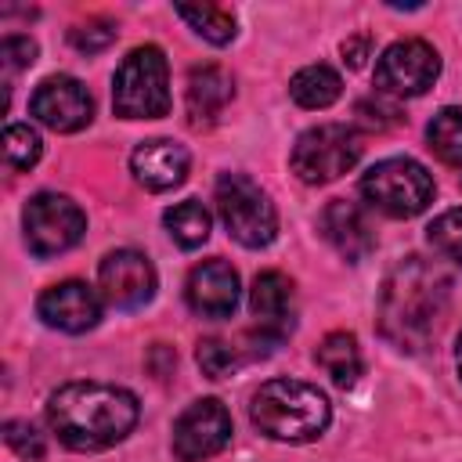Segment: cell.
<instances>
[{"label":"cell","mask_w":462,"mask_h":462,"mask_svg":"<svg viewBox=\"0 0 462 462\" xmlns=\"http://www.w3.org/2000/svg\"><path fill=\"white\" fill-rule=\"evenodd\" d=\"M448 292L451 282L437 263L422 256L401 260L379 289V332L397 350H426L437 339L440 318L448 310Z\"/></svg>","instance_id":"1"},{"label":"cell","mask_w":462,"mask_h":462,"mask_svg":"<svg viewBox=\"0 0 462 462\" xmlns=\"http://www.w3.org/2000/svg\"><path fill=\"white\" fill-rule=\"evenodd\" d=\"M141 404L130 390L112 383H65L47 397V422L72 451H105L130 437Z\"/></svg>","instance_id":"2"},{"label":"cell","mask_w":462,"mask_h":462,"mask_svg":"<svg viewBox=\"0 0 462 462\" xmlns=\"http://www.w3.org/2000/svg\"><path fill=\"white\" fill-rule=\"evenodd\" d=\"M253 426L282 444H310L332 422L328 397L300 379H267L249 401Z\"/></svg>","instance_id":"3"},{"label":"cell","mask_w":462,"mask_h":462,"mask_svg":"<svg viewBox=\"0 0 462 462\" xmlns=\"http://www.w3.org/2000/svg\"><path fill=\"white\" fill-rule=\"evenodd\" d=\"M112 105L123 119H159L170 112V65L152 43L134 47L112 76Z\"/></svg>","instance_id":"4"},{"label":"cell","mask_w":462,"mask_h":462,"mask_svg":"<svg viewBox=\"0 0 462 462\" xmlns=\"http://www.w3.org/2000/svg\"><path fill=\"white\" fill-rule=\"evenodd\" d=\"M217 213L235 242L245 249H263L278 235V209L271 195L245 173H220L217 191H213Z\"/></svg>","instance_id":"5"},{"label":"cell","mask_w":462,"mask_h":462,"mask_svg":"<svg viewBox=\"0 0 462 462\" xmlns=\"http://www.w3.org/2000/svg\"><path fill=\"white\" fill-rule=\"evenodd\" d=\"M433 177L422 162L408 159V155H390L379 159L365 177H361V195L368 199L372 209L408 220L419 217L430 202H433Z\"/></svg>","instance_id":"6"},{"label":"cell","mask_w":462,"mask_h":462,"mask_svg":"<svg viewBox=\"0 0 462 462\" xmlns=\"http://www.w3.org/2000/svg\"><path fill=\"white\" fill-rule=\"evenodd\" d=\"M361 148L365 144H361L354 126L318 123L296 137L289 162L303 184H328V180H339L343 173H350L357 166Z\"/></svg>","instance_id":"7"},{"label":"cell","mask_w":462,"mask_h":462,"mask_svg":"<svg viewBox=\"0 0 462 462\" xmlns=\"http://www.w3.org/2000/svg\"><path fill=\"white\" fill-rule=\"evenodd\" d=\"M22 227H25V245L36 256H58L69 253L83 231H87V217L83 209L58 191H40L25 202L22 213Z\"/></svg>","instance_id":"8"},{"label":"cell","mask_w":462,"mask_h":462,"mask_svg":"<svg viewBox=\"0 0 462 462\" xmlns=\"http://www.w3.org/2000/svg\"><path fill=\"white\" fill-rule=\"evenodd\" d=\"M440 76V54L426 40H397L375 61V87L390 97H419Z\"/></svg>","instance_id":"9"},{"label":"cell","mask_w":462,"mask_h":462,"mask_svg":"<svg viewBox=\"0 0 462 462\" xmlns=\"http://www.w3.org/2000/svg\"><path fill=\"white\" fill-rule=\"evenodd\" d=\"M231 444V411L217 397L188 404L173 422V455L177 462H206Z\"/></svg>","instance_id":"10"},{"label":"cell","mask_w":462,"mask_h":462,"mask_svg":"<svg viewBox=\"0 0 462 462\" xmlns=\"http://www.w3.org/2000/svg\"><path fill=\"white\" fill-rule=\"evenodd\" d=\"M155 285H159L155 267L137 249H116L97 267V289H101L105 303L116 310H137V307L152 303Z\"/></svg>","instance_id":"11"},{"label":"cell","mask_w":462,"mask_h":462,"mask_svg":"<svg viewBox=\"0 0 462 462\" xmlns=\"http://www.w3.org/2000/svg\"><path fill=\"white\" fill-rule=\"evenodd\" d=\"M29 112L54 134H76L94 119V97L76 76H47L32 90Z\"/></svg>","instance_id":"12"},{"label":"cell","mask_w":462,"mask_h":462,"mask_svg":"<svg viewBox=\"0 0 462 462\" xmlns=\"http://www.w3.org/2000/svg\"><path fill=\"white\" fill-rule=\"evenodd\" d=\"M101 307H105L101 289H90L87 282H76V278L43 289L36 300V314L43 318V325L72 336L94 328L101 321Z\"/></svg>","instance_id":"13"},{"label":"cell","mask_w":462,"mask_h":462,"mask_svg":"<svg viewBox=\"0 0 462 462\" xmlns=\"http://www.w3.org/2000/svg\"><path fill=\"white\" fill-rule=\"evenodd\" d=\"M249 310L256 318L260 343L274 346L292 332L296 321V289L282 271H260L249 289Z\"/></svg>","instance_id":"14"},{"label":"cell","mask_w":462,"mask_h":462,"mask_svg":"<svg viewBox=\"0 0 462 462\" xmlns=\"http://www.w3.org/2000/svg\"><path fill=\"white\" fill-rule=\"evenodd\" d=\"M238 271L227 260H202L188 271L184 300L199 318H231L238 307Z\"/></svg>","instance_id":"15"},{"label":"cell","mask_w":462,"mask_h":462,"mask_svg":"<svg viewBox=\"0 0 462 462\" xmlns=\"http://www.w3.org/2000/svg\"><path fill=\"white\" fill-rule=\"evenodd\" d=\"M188 166H191V155L184 144L170 141V137H152V141H141L130 155V170H134V180L148 191H170L177 184H184L188 177Z\"/></svg>","instance_id":"16"},{"label":"cell","mask_w":462,"mask_h":462,"mask_svg":"<svg viewBox=\"0 0 462 462\" xmlns=\"http://www.w3.org/2000/svg\"><path fill=\"white\" fill-rule=\"evenodd\" d=\"M321 231L325 238L336 245L339 256H346L350 263H361L372 249H375V227L368 220V209L361 202L350 199H332L321 209Z\"/></svg>","instance_id":"17"},{"label":"cell","mask_w":462,"mask_h":462,"mask_svg":"<svg viewBox=\"0 0 462 462\" xmlns=\"http://www.w3.org/2000/svg\"><path fill=\"white\" fill-rule=\"evenodd\" d=\"M231 97H235V83L220 65H199V69L188 72L184 101H188V116H191L195 126L213 123L227 108Z\"/></svg>","instance_id":"18"},{"label":"cell","mask_w":462,"mask_h":462,"mask_svg":"<svg viewBox=\"0 0 462 462\" xmlns=\"http://www.w3.org/2000/svg\"><path fill=\"white\" fill-rule=\"evenodd\" d=\"M314 361L325 368V375L336 383V386H354L365 372V361H361V346L350 332H328L318 350H314Z\"/></svg>","instance_id":"19"},{"label":"cell","mask_w":462,"mask_h":462,"mask_svg":"<svg viewBox=\"0 0 462 462\" xmlns=\"http://www.w3.org/2000/svg\"><path fill=\"white\" fill-rule=\"evenodd\" d=\"M289 94H292V101L300 108H328L343 94V79H339V72L332 65L318 61V65H307V69H300L292 76Z\"/></svg>","instance_id":"20"},{"label":"cell","mask_w":462,"mask_h":462,"mask_svg":"<svg viewBox=\"0 0 462 462\" xmlns=\"http://www.w3.org/2000/svg\"><path fill=\"white\" fill-rule=\"evenodd\" d=\"M162 224H166L170 238H173L180 249H199V245L209 238V227H213L209 209H206L199 199H184V202L170 206V209L162 213Z\"/></svg>","instance_id":"21"},{"label":"cell","mask_w":462,"mask_h":462,"mask_svg":"<svg viewBox=\"0 0 462 462\" xmlns=\"http://www.w3.org/2000/svg\"><path fill=\"white\" fill-rule=\"evenodd\" d=\"M426 141L440 162L462 166V108H455V105L440 108L426 126Z\"/></svg>","instance_id":"22"},{"label":"cell","mask_w":462,"mask_h":462,"mask_svg":"<svg viewBox=\"0 0 462 462\" xmlns=\"http://www.w3.org/2000/svg\"><path fill=\"white\" fill-rule=\"evenodd\" d=\"M177 18H184L206 43H217V47H224V43H231L235 40V14L227 11V7H217V4H202V7H188V4H180L177 7Z\"/></svg>","instance_id":"23"},{"label":"cell","mask_w":462,"mask_h":462,"mask_svg":"<svg viewBox=\"0 0 462 462\" xmlns=\"http://www.w3.org/2000/svg\"><path fill=\"white\" fill-rule=\"evenodd\" d=\"M40 155H43V141L29 123H11L4 130V162L11 170H18V173L32 170L40 162Z\"/></svg>","instance_id":"24"},{"label":"cell","mask_w":462,"mask_h":462,"mask_svg":"<svg viewBox=\"0 0 462 462\" xmlns=\"http://www.w3.org/2000/svg\"><path fill=\"white\" fill-rule=\"evenodd\" d=\"M426 238L444 260L462 267V206L458 209H444L440 217H433V224L426 227Z\"/></svg>","instance_id":"25"},{"label":"cell","mask_w":462,"mask_h":462,"mask_svg":"<svg viewBox=\"0 0 462 462\" xmlns=\"http://www.w3.org/2000/svg\"><path fill=\"white\" fill-rule=\"evenodd\" d=\"M195 357H199V368L209 379H224V375H231L242 365V354L231 343H224V339H202Z\"/></svg>","instance_id":"26"},{"label":"cell","mask_w":462,"mask_h":462,"mask_svg":"<svg viewBox=\"0 0 462 462\" xmlns=\"http://www.w3.org/2000/svg\"><path fill=\"white\" fill-rule=\"evenodd\" d=\"M69 40H72V47L83 51V54L105 51V47L116 40V22H108V18H90V22L76 25V29H69Z\"/></svg>","instance_id":"27"},{"label":"cell","mask_w":462,"mask_h":462,"mask_svg":"<svg viewBox=\"0 0 462 462\" xmlns=\"http://www.w3.org/2000/svg\"><path fill=\"white\" fill-rule=\"evenodd\" d=\"M4 440H7V448H11L18 458H40V455H43V437L36 433V426H29V422H22V419L4 422Z\"/></svg>","instance_id":"28"},{"label":"cell","mask_w":462,"mask_h":462,"mask_svg":"<svg viewBox=\"0 0 462 462\" xmlns=\"http://www.w3.org/2000/svg\"><path fill=\"white\" fill-rule=\"evenodd\" d=\"M0 58H4V65H7L11 72H14V69H25V65L36 61V43H32L29 36H4Z\"/></svg>","instance_id":"29"},{"label":"cell","mask_w":462,"mask_h":462,"mask_svg":"<svg viewBox=\"0 0 462 462\" xmlns=\"http://www.w3.org/2000/svg\"><path fill=\"white\" fill-rule=\"evenodd\" d=\"M357 116H361V123H368L372 130H383V126H393V123H386L383 116H397V108H390V105H383V101H375V108L365 101V105H357Z\"/></svg>","instance_id":"30"},{"label":"cell","mask_w":462,"mask_h":462,"mask_svg":"<svg viewBox=\"0 0 462 462\" xmlns=\"http://www.w3.org/2000/svg\"><path fill=\"white\" fill-rule=\"evenodd\" d=\"M365 51H368V40H365V36L343 43V58H350V69H357V65L365 61Z\"/></svg>","instance_id":"31"},{"label":"cell","mask_w":462,"mask_h":462,"mask_svg":"<svg viewBox=\"0 0 462 462\" xmlns=\"http://www.w3.org/2000/svg\"><path fill=\"white\" fill-rule=\"evenodd\" d=\"M455 365H458V375H462V332H458V346H455Z\"/></svg>","instance_id":"32"}]
</instances>
